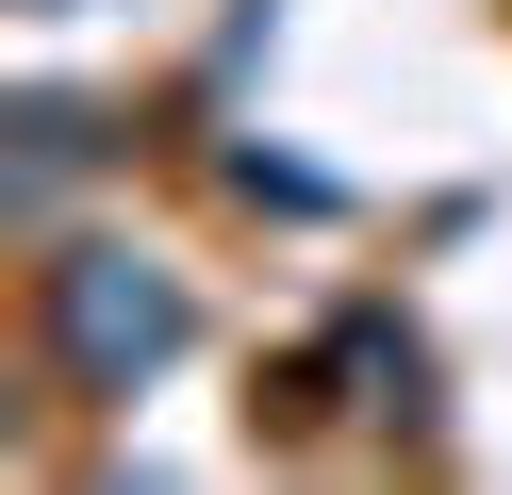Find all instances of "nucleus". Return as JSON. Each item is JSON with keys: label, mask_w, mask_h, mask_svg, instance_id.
Here are the masks:
<instances>
[{"label": "nucleus", "mask_w": 512, "mask_h": 495, "mask_svg": "<svg viewBox=\"0 0 512 495\" xmlns=\"http://www.w3.org/2000/svg\"><path fill=\"white\" fill-rule=\"evenodd\" d=\"M50 347H67V380L133 396L149 363L182 347V281L149 248H67V264H50Z\"/></svg>", "instance_id": "obj_1"}]
</instances>
